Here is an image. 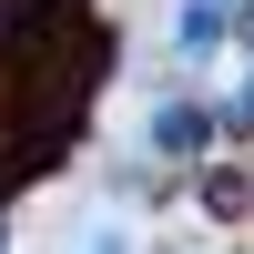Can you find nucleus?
Returning <instances> with one entry per match:
<instances>
[{"label": "nucleus", "mask_w": 254, "mask_h": 254, "mask_svg": "<svg viewBox=\"0 0 254 254\" xmlns=\"http://www.w3.org/2000/svg\"><path fill=\"white\" fill-rule=\"evenodd\" d=\"M153 153L163 163H203L214 153V112H203V102H163L153 112Z\"/></svg>", "instance_id": "f257e3e1"}, {"label": "nucleus", "mask_w": 254, "mask_h": 254, "mask_svg": "<svg viewBox=\"0 0 254 254\" xmlns=\"http://www.w3.org/2000/svg\"><path fill=\"white\" fill-rule=\"evenodd\" d=\"M193 203H203L214 224H244V214H254V163H203Z\"/></svg>", "instance_id": "f03ea898"}, {"label": "nucleus", "mask_w": 254, "mask_h": 254, "mask_svg": "<svg viewBox=\"0 0 254 254\" xmlns=\"http://www.w3.org/2000/svg\"><path fill=\"white\" fill-rule=\"evenodd\" d=\"M173 31H183V51H214V41H224V10H214V0H183Z\"/></svg>", "instance_id": "7ed1b4c3"}, {"label": "nucleus", "mask_w": 254, "mask_h": 254, "mask_svg": "<svg viewBox=\"0 0 254 254\" xmlns=\"http://www.w3.org/2000/svg\"><path fill=\"white\" fill-rule=\"evenodd\" d=\"M214 132H234V142H254V71H244V102H234V112H214Z\"/></svg>", "instance_id": "20e7f679"}, {"label": "nucleus", "mask_w": 254, "mask_h": 254, "mask_svg": "<svg viewBox=\"0 0 254 254\" xmlns=\"http://www.w3.org/2000/svg\"><path fill=\"white\" fill-rule=\"evenodd\" d=\"M224 31H234L244 51H254V0H234V20H224Z\"/></svg>", "instance_id": "39448f33"}, {"label": "nucleus", "mask_w": 254, "mask_h": 254, "mask_svg": "<svg viewBox=\"0 0 254 254\" xmlns=\"http://www.w3.org/2000/svg\"><path fill=\"white\" fill-rule=\"evenodd\" d=\"M214 10H234V0H214Z\"/></svg>", "instance_id": "423d86ee"}]
</instances>
